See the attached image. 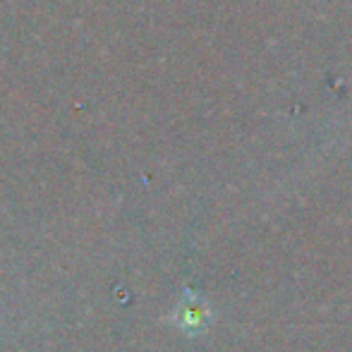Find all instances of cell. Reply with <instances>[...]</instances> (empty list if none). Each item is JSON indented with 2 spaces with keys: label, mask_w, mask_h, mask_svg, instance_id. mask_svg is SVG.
<instances>
[{
  "label": "cell",
  "mask_w": 352,
  "mask_h": 352,
  "mask_svg": "<svg viewBox=\"0 0 352 352\" xmlns=\"http://www.w3.org/2000/svg\"><path fill=\"white\" fill-rule=\"evenodd\" d=\"M173 321L180 326L182 331H190V333H197L201 331L206 324H209V307L204 305V300L192 292H185V297L177 305L175 314H173Z\"/></svg>",
  "instance_id": "1"
}]
</instances>
